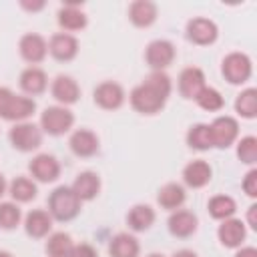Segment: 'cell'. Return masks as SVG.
I'll return each instance as SVG.
<instances>
[{"label": "cell", "instance_id": "74e56055", "mask_svg": "<svg viewBox=\"0 0 257 257\" xmlns=\"http://www.w3.org/2000/svg\"><path fill=\"white\" fill-rule=\"evenodd\" d=\"M235 257H257V249L255 247H243L241 251H237Z\"/></svg>", "mask_w": 257, "mask_h": 257}, {"label": "cell", "instance_id": "4dcf8cb0", "mask_svg": "<svg viewBox=\"0 0 257 257\" xmlns=\"http://www.w3.org/2000/svg\"><path fill=\"white\" fill-rule=\"evenodd\" d=\"M235 110L245 118H255V114H257V90L255 88L243 90L235 100Z\"/></svg>", "mask_w": 257, "mask_h": 257}, {"label": "cell", "instance_id": "1f68e13d", "mask_svg": "<svg viewBox=\"0 0 257 257\" xmlns=\"http://www.w3.org/2000/svg\"><path fill=\"white\" fill-rule=\"evenodd\" d=\"M10 195L20 203H28L36 197V185L26 177H16L10 183Z\"/></svg>", "mask_w": 257, "mask_h": 257}, {"label": "cell", "instance_id": "484cf974", "mask_svg": "<svg viewBox=\"0 0 257 257\" xmlns=\"http://www.w3.org/2000/svg\"><path fill=\"white\" fill-rule=\"evenodd\" d=\"M126 221H128V227L133 231H145L153 225L155 221V211L149 207V205H135L128 215H126Z\"/></svg>", "mask_w": 257, "mask_h": 257}, {"label": "cell", "instance_id": "ffe728a7", "mask_svg": "<svg viewBox=\"0 0 257 257\" xmlns=\"http://www.w3.org/2000/svg\"><path fill=\"white\" fill-rule=\"evenodd\" d=\"M128 18L135 26H151L157 20V6L149 0H137L128 6Z\"/></svg>", "mask_w": 257, "mask_h": 257}, {"label": "cell", "instance_id": "d590c367", "mask_svg": "<svg viewBox=\"0 0 257 257\" xmlns=\"http://www.w3.org/2000/svg\"><path fill=\"white\" fill-rule=\"evenodd\" d=\"M68 257H98V253H96V249L92 245L80 243V245H74L72 247V251H70Z\"/></svg>", "mask_w": 257, "mask_h": 257}, {"label": "cell", "instance_id": "f1b7e54d", "mask_svg": "<svg viewBox=\"0 0 257 257\" xmlns=\"http://www.w3.org/2000/svg\"><path fill=\"white\" fill-rule=\"evenodd\" d=\"M235 209H237V205H235V201L229 195H217V197H213L209 201V213L215 219H223V221L231 219Z\"/></svg>", "mask_w": 257, "mask_h": 257}, {"label": "cell", "instance_id": "3957f363", "mask_svg": "<svg viewBox=\"0 0 257 257\" xmlns=\"http://www.w3.org/2000/svg\"><path fill=\"white\" fill-rule=\"evenodd\" d=\"M36 108V102L28 96H18L10 88L0 86V116L6 120H24Z\"/></svg>", "mask_w": 257, "mask_h": 257}, {"label": "cell", "instance_id": "cb8c5ba5", "mask_svg": "<svg viewBox=\"0 0 257 257\" xmlns=\"http://www.w3.org/2000/svg\"><path fill=\"white\" fill-rule=\"evenodd\" d=\"M46 84H48L46 74L40 68H36V66H30V68H26L20 74V86L28 94H40V92H44L46 90Z\"/></svg>", "mask_w": 257, "mask_h": 257}, {"label": "cell", "instance_id": "7bdbcfd3", "mask_svg": "<svg viewBox=\"0 0 257 257\" xmlns=\"http://www.w3.org/2000/svg\"><path fill=\"white\" fill-rule=\"evenodd\" d=\"M0 257H12L8 251H0Z\"/></svg>", "mask_w": 257, "mask_h": 257}, {"label": "cell", "instance_id": "d6a6232c", "mask_svg": "<svg viewBox=\"0 0 257 257\" xmlns=\"http://www.w3.org/2000/svg\"><path fill=\"white\" fill-rule=\"evenodd\" d=\"M195 100H197V104H199L201 108H205V110H221L223 104H225L221 92L215 90V88H211V86H205V88L197 94Z\"/></svg>", "mask_w": 257, "mask_h": 257}, {"label": "cell", "instance_id": "2e32d148", "mask_svg": "<svg viewBox=\"0 0 257 257\" xmlns=\"http://www.w3.org/2000/svg\"><path fill=\"white\" fill-rule=\"evenodd\" d=\"M52 96H54L58 102H62V104H72V102L78 100L80 88H78V84L74 82V78L60 74V76H56L54 82H52Z\"/></svg>", "mask_w": 257, "mask_h": 257}, {"label": "cell", "instance_id": "8992f818", "mask_svg": "<svg viewBox=\"0 0 257 257\" xmlns=\"http://www.w3.org/2000/svg\"><path fill=\"white\" fill-rule=\"evenodd\" d=\"M10 143L18 151H24V153L34 151L42 143L40 128L36 124H32V122H20V124L10 128Z\"/></svg>", "mask_w": 257, "mask_h": 257}, {"label": "cell", "instance_id": "e575fe53", "mask_svg": "<svg viewBox=\"0 0 257 257\" xmlns=\"http://www.w3.org/2000/svg\"><path fill=\"white\" fill-rule=\"evenodd\" d=\"M20 223V209L14 203H0V227L14 229Z\"/></svg>", "mask_w": 257, "mask_h": 257}, {"label": "cell", "instance_id": "8fae6325", "mask_svg": "<svg viewBox=\"0 0 257 257\" xmlns=\"http://www.w3.org/2000/svg\"><path fill=\"white\" fill-rule=\"evenodd\" d=\"M187 38L195 44H211L217 38V26L209 18H193L187 24Z\"/></svg>", "mask_w": 257, "mask_h": 257}, {"label": "cell", "instance_id": "d4e9b609", "mask_svg": "<svg viewBox=\"0 0 257 257\" xmlns=\"http://www.w3.org/2000/svg\"><path fill=\"white\" fill-rule=\"evenodd\" d=\"M58 24L64 30H80L86 26V16L76 4H66L58 10Z\"/></svg>", "mask_w": 257, "mask_h": 257}, {"label": "cell", "instance_id": "9c48e42d", "mask_svg": "<svg viewBox=\"0 0 257 257\" xmlns=\"http://www.w3.org/2000/svg\"><path fill=\"white\" fill-rule=\"evenodd\" d=\"M94 102L100 108L114 110V108H118L124 102V90L116 82H100L94 88Z\"/></svg>", "mask_w": 257, "mask_h": 257}, {"label": "cell", "instance_id": "ac0fdd59", "mask_svg": "<svg viewBox=\"0 0 257 257\" xmlns=\"http://www.w3.org/2000/svg\"><path fill=\"white\" fill-rule=\"evenodd\" d=\"M72 191L76 193V197L80 201H90L98 195L100 191V179L96 173L92 171H84L80 173L76 179H74V185H72Z\"/></svg>", "mask_w": 257, "mask_h": 257}, {"label": "cell", "instance_id": "f546056e", "mask_svg": "<svg viewBox=\"0 0 257 257\" xmlns=\"http://www.w3.org/2000/svg\"><path fill=\"white\" fill-rule=\"evenodd\" d=\"M72 239L68 233H54L50 235L48 243H46V253L50 257H68L72 251Z\"/></svg>", "mask_w": 257, "mask_h": 257}, {"label": "cell", "instance_id": "9a60e30c", "mask_svg": "<svg viewBox=\"0 0 257 257\" xmlns=\"http://www.w3.org/2000/svg\"><path fill=\"white\" fill-rule=\"evenodd\" d=\"M219 241L225 245V247H239L247 235L245 231V225L239 221V219H225L221 225H219Z\"/></svg>", "mask_w": 257, "mask_h": 257}, {"label": "cell", "instance_id": "277c9868", "mask_svg": "<svg viewBox=\"0 0 257 257\" xmlns=\"http://www.w3.org/2000/svg\"><path fill=\"white\" fill-rule=\"evenodd\" d=\"M74 122V114L64 108V106H48L42 116H40V124L44 128V133L48 135H64Z\"/></svg>", "mask_w": 257, "mask_h": 257}, {"label": "cell", "instance_id": "4fadbf2b", "mask_svg": "<svg viewBox=\"0 0 257 257\" xmlns=\"http://www.w3.org/2000/svg\"><path fill=\"white\" fill-rule=\"evenodd\" d=\"M48 50L50 54L56 58V60H72L78 52V42L74 36L70 34H54L50 38V44H48Z\"/></svg>", "mask_w": 257, "mask_h": 257}, {"label": "cell", "instance_id": "ab89813d", "mask_svg": "<svg viewBox=\"0 0 257 257\" xmlns=\"http://www.w3.org/2000/svg\"><path fill=\"white\" fill-rule=\"evenodd\" d=\"M22 6L26 8V10H40V8H44V2H22Z\"/></svg>", "mask_w": 257, "mask_h": 257}, {"label": "cell", "instance_id": "ee69618b", "mask_svg": "<svg viewBox=\"0 0 257 257\" xmlns=\"http://www.w3.org/2000/svg\"><path fill=\"white\" fill-rule=\"evenodd\" d=\"M149 257H163V255H159V253H151Z\"/></svg>", "mask_w": 257, "mask_h": 257}, {"label": "cell", "instance_id": "30bf717a", "mask_svg": "<svg viewBox=\"0 0 257 257\" xmlns=\"http://www.w3.org/2000/svg\"><path fill=\"white\" fill-rule=\"evenodd\" d=\"M32 177H36L38 181L42 183H50V181H56L58 175H60V165L58 161L52 157V155H36L30 165H28Z\"/></svg>", "mask_w": 257, "mask_h": 257}, {"label": "cell", "instance_id": "e0dca14e", "mask_svg": "<svg viewBox=\"0 0 257 257\" xmlns=\"http://www.w3.org/2000/svg\"><path fill=\"white\" fill-rule=\"evenodd\" d=\"M70 149L76 157H92L98 151V137L92 131L80 128L70 137Z\"/></svg>", "mask_w": 257, "mask_h": 257}, {"label": "cell", "instance_id": "5b68a950", "mask_svg": "<svg viewBox=\"0 0 257 257\" xmlns=\"http://www.w3.org/2000/svg\"><path fill=\"white\" fill-rule=\"evenodd\" d=\"M223 76L231 82V84H241L245 80H249L251 76V60L247 54L243 52H231L225 56L223 60Z\"/></svg>", "mask_w": 257, "mask_h": 257}, {"label": "cell", "instance_id": "b9f144b4", "mask_svg": "<svg viewBox=\"0 0 257 257\" xmlns=\"http://www.w3.org/2000/svg\"><path fill=\"white\" fill-rule=\"evenodd\" d=\"M4 191H6V181H4V177L0 175V197L4 195Z\"/></svg>", "mask_w": 257, "mask_h": 257}, {"label": "cell", "instance_id": "5bb4252c", "mask_svg": "<svg viewBox=\"0 0 257 257\" xmlns=\"http://www.w3.org/2000/svg\"><path fill=\"white\" fill-rule=\"evenodd\" d=\"M46 52H48V46H46V42H44V38L40 34H26V36H22V40H20V54H22L24 60H28L32 64L40 62V60H44Z\"/></svg>", "mask_w": 257, "mask_h": 257}, {"label": "cell", "instance_id": "7c38bea8", "mask_svg": "<svg viewBox=\"0 0 257 257\" xmlns=\"http://www.w3.org/2000/svg\"><path fill=\"white\" fill-rule=\"evenodd\" d=\"M205 88V74L197 66H189L179 76V90L185 98H197V94Z\"/></svg>", "mask_w": 257, "mask_h": 257}, {"label": "cell", "instance_id": "f35d334b", "mask_svg": "<svg viewBox=\"0 0 257 257\" xmlns=\"http://www.w3.org/2000/svg\"><path fill=\"white\" fill-rule=\"evenodd\" d=\"M255 211H257V205H251V207H249V213H247L249 225H251L253 229H257V221H255Z\"/></svg>", "mask_w": 257, "mask_h": 257}, {"label": "cell", "instance_id": "83f0119b", "mask_svg": "<svg viewBox=\"0 0 257 257\" xmlns=\"http://www.w3.org/2000/svg\"><path fill=\"white\" fill-rule=\"evenodd\" d=\"M187 143L189 147L197 149V151H207L213 147V141H211V131H209V124H195L189 128L187 133Z\"/></svg>", "mask_w": 257, "mask_h": 257}, {"label": "cell", "instance_id": "52a82bcc", "mask_svg": "<svg viewBox=\"0 0 257 257\" xmlns=\"http://www.w3.org/2000/svg\"><path fill=\"white\" fill-rule=\"evenodd\" d=\"M209 131H211V141H213V147H219V149H227L239 135V124L233 116H219L215 118L211 124H209Z\"/></svg>", "mask_w": 257, "mask_h": 257}, {"label": "cell", "instance_id": "8d00e7d4", "mask_svg": "<svg viewBox=\"0 0 257 257\" xmlns=\"http://www.w3.org/2000/svg\"><path fill=\"white\" fill-rule=\"evenodd\" d=\"M243 191L249 195V197H257V171H249L245 181H243Z\"/></svg>", "mask_w": 257, "mask_h": 257}, {"label": "cell", "instance_id": "603a6c76", "mask_svg": "<svg viewBox=\"0 0 257 257\" xmlns=\"http://www.w3.org/2000/svg\"><path fill=\"white\" fill-rule=\"evenodd\" d=\"M110 257H139V241L128 233H118L108 245Z\"/></svg>", "mask_w": 257, "mask_h": 257}, {"label": "cell", "instance_id": "6da1fadb", "mask_svg": "<svg viewBox=\"0 0 257 257\" xmlns=\"http://www.w3.org/2000/svg\"><path fill=\"white\" fill-rule=\"evenodd\" d=\"M169 94H171V78L165 72L157 70L151 76H147L143 84L133 88L131 104L135 110L143 114H155L165 106Z\"/></svg>", "mask_w": 257, "mask_h": 257}, {"label": "cell", "instance_id": "836d02e7", "mask_svg": "<svg viewBox=\"0 0 257 257\" xmlns=\"http://www.w3.org/2000/svg\"><path fill=\"white\" fill-rule=\"evenodd\" d=\"M237 155L243 163L253 165L257 161V139L255 137H243L237 145Z\"/></svg>", "mask_w": 257, "mask_h": 257}, {"label": "cell", "instance_id": "4316f807", "mask_svg": "<svg viewBox=\"0 0 257 257\" xmlns=\"http://www.w3.org/2000/svg\"><path fill=\"white\" fill-rule=\"evenodd\" d=\"M157 201L163 209H179L185 203V189L177 183H169L159 191Z\"/></svg>", "mask_w": 257, "mask_h": 257}, {"label": "cell", "instance_id": "7a4b0ae2", "mask_svg": "<svg viewBox=\"0 0 257 257\" xmlns=\"http://www.w3.org/2000/svg\"><path fill=\"white\" fill-rule=\"evenodd\" d=\"M80 211V199L72 187H56L48 197V213L56 221H70Z\"/></svg>", "mask_w": 257, "mask_h": 257}, {"label": "cell", "instance_id": "60d3db41", "mask_svg": "<svg viewBox=\"0 0 257 257\" xmlns=\"http://www.w3.org/2000/svg\"><path fill=\"white\" fill-rule=\"evenodd\" d=\"M173 257H197L195 251H189V249H183V251H177Z\"/></svg>", "mask_w": 257, "mask_h": 257}, {"label": "cell", "instance_id": "ba28073f", "mask_svg": "<svg viewBox=\"0 0 257 257\" xmlns=\"http://www.w3.org/2000/svg\"><path fill=\"white\" fill-rule=\"evenodd\" d=\"M145 58H147V64L151 68L161 72L163 68H167L175 60V46L169 40H155L147 46Z\"/></svg>", "mask_w": 257, "mask_h": 257}, {"label": "cell", "instance_id": "7402d4cb", "mask_svg": "<svg viewBox=\"0 0 257 257\" xmlns=\"http://www.w3.org/2000/svg\"><path fill=\"white\" fill-rule=\"evenodd\" d=\"M24 227H26V233H28L30 237L40 239V237L48 235V231H50V227H52V217H50V213L40 211V209L30 211V213L26 215Z\"/></svg>", "mask_w": 257, "mask_h": 257}, {"label": "cell", "instance_id": "44dd1931", "mask_svg": "<svg viewBox=\"0 0 257 257\" xmlns=\"http://www.w3.org/2000/svg\"><path fill=\"white\" fill-rule=\"evenodd\" d=\"M169 231L175 237H189L197 231V217L191 211H175L169 217Z\"/></svg>", "mask_w": 257, "mask_h": 257}, {"label": "cell", "instance_id": "d6986e66", "mask_svg": "<svg viewBox=\"0 0 257 257\" xmlns=\"http://www.w3.org/2000/svg\"><path fill=\"white\" fill-rule=\"evenodd\" d=\"M211 175H213V171H211L209 163H205V161H201V159L189 163V165L185 167V171H183L185 183H187L189 187H193V189L205 187V185L211 181Z\"/></svg>", "mask_w": 257, "mask_h": 257}]
</instances>
